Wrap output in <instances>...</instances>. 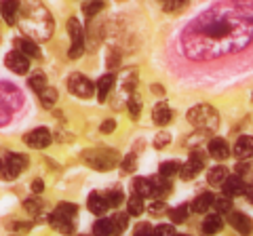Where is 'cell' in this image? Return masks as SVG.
I'll return each instance as SVG.
<instances>
[{"label": "cell", "mask_w": 253, "mask_h": 236, "mask_svg": "<svg viewBox=\"0 0 253 236\" xmlns=\"http://www.w3.org/2000/svg\"><path fill=\"white\" fill-rule=\"evenodd\" d=\"M194 34L201 36L203 40H211V42H228L230 40L232 49H241L249 42L251 38V30L239 26L236 17L228 13H215L209 11L201 15V19L192 26Z\"/></svg>", "instance_id": "1"}, {"label": "cell", "mask_w": 253, "mask_h": 236, "mask_svg": "<svg viewBox=\"0 0 253 236\" xmlns=\"http://www.w3.org/2000/svg\"><path fill=\"white\" fill-rule=\"evenodd\" d=\"M188 122L203 131H215L219 127V114L215 108L201 104V106H194L188 110Z\"/></svg>", "instance_id": "2"}, {"label": "cell", "mask_w": 253, "mask_h": 236, "mask_svg": "<svg viewBox=\"0 0 253 236\" xmlns=\"http://www.w3.org/2000/svg\"><path fill=\"white\" fill-rule=\"evenodd\" d=\"M83 160L95 171H110L118 164L121 156L114 150H86L83 154Z\"/></svg>", "instance_id": "3"}, {"label": "cell", "mask_w": 253, "mask_h": 236, "mask_svg": "<svg viewBox=\"0 0 253 236\" xmlns=\"http://www.w3.org/2000/svg\"><path fill=\"white\" fill-rule=\"evenodd\" d=\"M28 167V158L23 154H4V158H0V177L2 179H15L19 173Z\"/></svg>", "instance_id": "4"}, {"label": "cell", "mask_w": 253, "mask_h": 236, "mask_svg": "<svg viewBox=\"0 0 253 236\" xmlns=\"http://www.w3.org/2000/svg\"><path fill=\"white\" fill-rule=\"evenodd\" d=\"M68 32H70V38H72V46H70L68 55H70V59H78L84 51V32L76 17L68 19Z\"/></svg>", "instance_id": "5"}, {"label": "cell", "mask_w": 253, "mask_h": 236, "mask_svg": "<svg viewBox=\"0 0 253 236\" xmlns=\"http://www.w3.org/2000/svg\"><path fill=\"white\" fill-rule=\"evenodd\" d=\"M203 167H205V154L201 150H192V152H190L188 162L181 164L179 177L184 179V182H188V179H194L203 171Z\"/></svg>", "instance_id": "6"}, {"label": "cell", "mask_w": 253, "mask_h": 236, "mask_svg": "<svg viewBox=\"0 0 253 236\" xmlns=\"http://www.w3.org/2000/svg\"><path fill=\"white\" fill-rule=\"evenodd\" d=\"M68 89H70V93H74L76 97L86 99L95 93V84L84 74H72L68 78Z\"/></svg>", "instance_id": "7"}, {"label": "cell", "mask_w": 253, "mask_h": 236, "mask_svg": "<svg viewBox=\"0 0 253 236\" xmlns=\"http://www.w3.org/2000/svg\"><path fill=\"white\" fill-rule=\"evenodd\" d=\"M51 139H53V137H51V131H49V129H44V127L30 131L28 135L23 137V141H26V146L36 148V150H44V148L51 144Z\"/></svg>", "instance_id": "8"}, {"label": "cell", "mask_w": 253, "mask_h": 236, "mask_svg": "<svg viewBox=\"0 0 253 236\" xmlns=\"http://www.w3.org/2000/svg\"><path fill=\"white\" fill-rule=\"evenodd\" d=\"M4 64L15 74H28V70H30V57H26V55L19 53V51H13V53L6 55Z\"/></svg>", "instance_id": "9"}, {"label": "cell", "mask_w": 253, "mask_h": 236, "mask_svg": "<svg viewBox=\"0 0 253 236\" xmlns=\"http://www.w3.org/2000/svg\"><path fill=\"white\" fill-rule=\"evenodd\" d=\"M228 222H230V226L239 234H243V236H251L253 234V222L249 219V215L241 213V211H230V217H228Z\"/></svg>", "instance_id": "10"}, {"label": "cell", "mask_w": 253, "mask_h": 236, "mask_svg": "<svg viewBox=\"0 0 253 236\" xmlns=\"http://www.w3.org/2000/svg\"><path fill=\"white\" fill-rule=\"evenodd\" d=\"M221 190H224L226 196H241L247 192V184L243 182V177L241 175H230V177H226L224 179V184H221Z\"/></svg>", "instance_id": "11"}, {"label": "cell", "mask_w": 253, "mask_h": 236, "mask_svg": "<svg viewBox=\"0 0 253 236\" xmlns=\"http://www.w3.org/2000/svg\"><path fill=\"white\" fill-rule=\"evenodd\" d=\"M234 156L239 160H249L251 156H253V137L251 135H243L236 139V144H234Z\"/></svg>", "instance_id": "12"}, {"label": "cell", "mask_w": 253, "mask_h": 236, "mask_svg": "<svg viewBox=\"0 0 253 236\" xmlns=\"http://www.w3.org/2000/svg\"><path fill=\"white\" fill-rule=\"evenodd\" d=\"M209 156L215 160H226L228 156H230V148H228V141L221 139V137H213L209 141Z\"/></svg>", "instance_id": "13"}, {"label": "cell", "mask_w": 253, "mask_h": 236, "mask_svg": "<svg viewBox=\"0 0 253 236\" xmlns=\"http://www.w3.org/2000/svg\"><path fill=\"white\" fill-rule=\"evenodd\" d=\"M49 224L61 234H72L74 232V217H63V215L53 211L51 217H49Z\"/></svg>", "instance_id": "14"}, {"label": "cell", "mask_w": 253, "mask_h": 236, "mask_svg": "<svg viewBox=\"0 0 253 236\" xmlns=\"http://www.w3.org/2000/svg\"><path fill=\"white\" fill-rule=\"evenodd\" d=\"M86 207H89V211L93 215H97L101 217L108 211V200H106V196L104 194H99V192H91L89 194V200H86Z\"/></svg>", "instance_id": "15"}, {"label": "cell", "mask_w": 253, "mask_h": 236, "mask_svg": "<svg viewBox=\"0 0 253 236\" xmlns=\"http://www.w3.org/2000/svg\"><path fill=\"white\" fill-rule=\"evenodd\" d=\"M0 11H2V17H4L6 26H15V23H17V13H19V2L17 0H2Z\"/></svg>", "instance_id": "16"}, {"label": "cell", "mask_w": 253, "mask_h": 236, "mask_svg": "<svg viewBox=\"0 0 253 236\" xmlns=\"http://www.w3.org/2000/svg\"><path fill=\"white\" fill-rule=\"evenodd\" d=\"M152 118H154V122L158 124V127H165V124L171 122L173 112H171V108L165 104V101H158V104L154 106V110H152Z\"/></svg>", "instance_id": "17"}, {"label": "cell", "mask_w": 253, "mask_h": 236, "mask_svg": "<svg viewBox=\"0 0 253 236\" xmlns=\"http://www.w3.org/2000/svg\"><path fill=\"white\" fill-rule=\"evenodd\" d=\"M15 49L19 53H23L26 57H41V49H38V44L34 40H30V38H17L15 40Z\"/></svg>", "instance_id": "18"}, {"label": "cell", "mask_w": 253, "mask_h": 236, "mask_svg": "<svg viewBox=\"0 0 253 236\" xmlns=\"http://www.w3.org/2000/svg\"><path fill=\"white\" fill-rule=\"evenodd\" d=\"M221 228H224V219H221L219 213H213V215H207V217H205V222H203V226H201V230H203V234L211 236V234H217Z\"/></svg>", "instance_id": "19"}, {"label": "cell", "mask_w": 253, "mask_h": 236, "mask_svg": "<svg viewBox=\"0 0 253 236\" xmlns=\"http://www.w3.org/2000/svg\"><path fill=\"white\" fill-rule=\"evenodd\" d=\"M213 200H215V196H213L211 192H203V194H199V196L194 198V202H192V207H190V211H194V213H205V211H209V209H211Z\"/></svg>", "instance_id": "20"}, {"label": "cell", "mask_w": 253, "mask_h": 236, "mask_svg": "<svg viewBox=\"0 0 253 236\" xmlns=\"http://www.w3.org/2000/svg\"><path fill=\"white\" fill-rule=\"evenodd\" d=\"M133 194L141 196V198H148V196H152V182L146 177H135L133 179Z\"/></svg>", "instance_id": "21"}, {"label": "cell", "mask_w": 253, "mask_h": 236, "mask_svg": "<svg viewBox=\"0 0 253 236\" xmlns=\"http://www.w3.org/2000/svg\"><path fill=\"white\" fill-rule=\"evenodd\" d=\"M112 86H114V74H106V76H101V78H99L97 84H95L99 101H104V99L108 97V93L112 91Z\"/></svg>", "instance_id": "22"}, {"label": "cell", "mask_w": 253, "mask_h": 236, "mask_svg": "<svg viewBox=\"0 0 253 236\" xmlns=\"http://www.w3.org/2000/svg\"><path fill=\"white\" fill-rule=\"evenodd\" d=\"M150 182H152V196H156V198H163L165 194L171 192V182L169 179L154 177V179H150Z\"/></svg>", "instance_id": "23"}, {"label": "cell", "mask_w": 253, "mask_h": 236, "mask_svg": "<svg viewBox=\"0 0 253 236\" xmlns=\"http://www.w3.org/2000/svg\"><path fill=\"white\" fill-rule=\"evenodd\" d=\"M114 226L112 219H97L93 226V236H114Z\"/></svg>", "instance_id": "24"}, {"label": "cell", "mask_w": 253, "mask_h": 236, "mask_svg": "<svg viewBox=\"0 0 253 236\" xmlns=\"http://www.w3.org/2000/svg\"><path fill=\"white\" fill-rule=\"evenodd\" d=\"M226 177H228V169H226V167H221V164H217V167H213V169L209 171L207 182H209L211 186H221Z\"/></svg>", "instance_id": "25"}, {"label": "cell", "mask_w": 253, "mask_h": 236, "mask_svg": "<svg viewBox=\"0 0 253 236\" xmlns=\"http://www.w3.org/2000/svg\"><path fill=\"white\" fill-rule=\"evenodd\" d=\"M179 169H181V164L177 160H167V162H163L161 167H158V173H161V177L171 179L173 175H177Z\"/></svg>", "instance_id": "26"}, {"label": "cell", "mask_w": 253, "mask_h": 236, "mask_svg": "<svg viewBox=\"0 0 253 236\" xmlns=\"http://www.w3.org/2000/svg\"><path fill=\"white\" fill-rule=\"evenodd\" d=\"M126 211H129V215H141L144 213V198L137 194H133L129 200H126Z\"/></svg>", "instance_id": "27"}, {"label": "cell", "mask_w": 253, "mask_h": 236, "mask_svg": "<svg viewBox=\"0 0 253 236\" xmlns=\"http://www.w3.org/2000/svg\"><path fill=\"white\" fill-rule=\"evenodd\" d=\"M28 84H30V89L34 93H41L42 89H46V76L42 72H34L28 78Z\"/></svg>", "instance_id": "28"}, {"label": "cell", "mask_w": 253, "mask_h": 236, "mask_svg": "<svg viewBox=\"0 0 253 236\" xmlns=\"http://www.w3.org/2000/svg\"><path fill=\"white\" fill-rule=\"evenodd\" d=\"M38 97H41V104L44 108H53L55 101H57V91L51 89V86H46V89H42L41 93H38Z\"/></svg>", "instance_id": "29"}, {"label": "cell", "mask_w": 253, "mask_h": 236, "mask_svg": "<svg viewBox=\"0 0 253 236\" xmlns=\"http://www.w3.org/2000/svg\"><path fill=\"white\" fill-rule=\"evenodd\" d=\"M188 213H190V209L186 207V204H179V207L169 211V217H171L173 224H184L186 219H188Z\"/></svg>", "instance_id": "30"}, {"label": "cell", "mask_w": 253, "mask_h": 236, "mask_svg": "<svg viewBox=\"0 0 253 236\" xmlns=\"http://www.w3.org/2000/svg\"><path fill=\"white\" fill-rule=\"evenodd\" d=\"M213 207H215V211L219 215L221 213H230V211H232V198L224 194V196H219V198L213 200Z\"/></svg>", "instance_id": "31"}, {"label": "cell", "mask_w": 253, "mask_h": 236, "mask_svg": "<svg viewBox=\"0 0 253 236\" xmlns=\"http://www.w3.org/2000/svg\"><path fill=\"white\" fill-rule=\"evenodd\" d=\"M106 196V200H108V207H114V209H118L121 204L125 202V194H123V190H110L108 194H104Z\"/></svg>", "instance_id": "32"}, {"label": "cell", "mask_w": 253, "mask_h": 236, "mask_svg": "<svg viewBox=\"0 0 253 236\" xmlns=\"http://www.w3.org/2000/svg\"><path fill=\"white\" fill-rule=\"evenodd\" d=\"M23 207H26V211L30 215H41V211L44 209V202L41 200V198H28L26 202H23Z\"/></svg>", "instance_id": "33"}, {"label": "cell", "mask_w": 253, "mask_h": 236, "mask_svg": "<svg viewBox=\"0 0 253 236\" xmlns=\"http://www.w3.org/2000/svg\"><path fill=\"white\" fill-rule=\"evenodd\" d=\"M101 9H104V2H101V0H84V4H83V11H84V15H89V17L97 15Z\"/></svg>", "instance_id": "34"}, {"label": "cell", "mask_w": 253, "mask_h": 236, "mask_svg": "<svg viewBox=\"0 0 253 236\" xmlns=\"http://www.w3.org/2000/svg\"><path fill=\"white\" fill-rule=\"evenodd\" d=\"M110 219H112V226H114V232L116 234H121L125 228H126V224H129V215H125V213H118V215L110 217Z\"/></svg>", "instance_id": "35"}, {"label": "cell", "mask_w": 253, "mask_h": 236, "mask_svg": "<svg viewBox=\"0 0 253 236\" xmlns=\"http://www.w3.org/2000/svg\"><path fill=\"white\" fill-rule=\"evenodd\" d=\"M188 0H163V9L169 11V13H175V11H181L186 6Z\"/></svg>", "instance_id": "36"}, {"label": "cell", "mask_w": 253, "mask_h": 236, "mask_svg": "<svg viewBox=\"0 0 253 236\" xmlns=\"http://www.w3.org/2000/svg\"><path fill=\"white\" fill-rule=\"evenodd\" d=\"M126 106H129V112H131L133 118L139 116V112H141V99H139V95H131L129 101H126Z\"/></svg>", "instance_id": "37"}, {"label": "cell", "mask_w": 253, "mask_h": 236, "mask_svg": "<svg viewBox=\"0 0 253 236\" xmlns=\"http://www.w3.org/2000/svg\"><path fill=\"white\" fill-rule=\"evenodd\" d=\"M152 236H175V230H173V226H169V224H161L154 228Z\"/></svg>", "instance_id": "38"}, {"label": "cell", "mask_w": 253, "mask_h": 236, "mask_svg": "<svg viewBox=\"0 0 253 236\" xmlns=\"http://www.w3.org/2000/svg\"><path fill=\"white\" fill-rule=\"evenodd\" d=\"M135 164H137V160H135V154H126V156H125V160H123V169H125L126 173L135 171Z\"/></svg>", "instance_id": "39"}, {"label": "cell", "mask_w": 253, "mask_h": 236, "mask_svg": "<svg viewBox=\"0 0 253 236\" xmlns=\"http://www.w3.org/2000/svg\"><path fill=\"white\" fill-rule=\"evenodd\" d=\"M152 226L150 224H139L137 228H135V232H133V236H152Z\"/></svg>", "instance_id": "40"}, {"label": "cell", "mask_w": 253, "mask_h": 236, "mask_svg": "<svg viewBox=\"0 0 253 236\" xmlns=\"http://www.w3.org/2000/svg\"><path fill=\"white\" fill-rule=\"evenodd\" d=\"M171 141V135L169 133H158L156 139H154V148H165Z\"/></svg>", "instance_id": "41"}, {"label": "cell", "mask_w": 253, "mask_h": 236, "mask_svg": "<svg viewBox=\"0 0 253 236\" xmlns=\"http://www.w3.org/2000/svg\"><path fill=\"white\" fill-rule=\"evenodd\" d=\"M114 127H116V122L112 120V118H108L106 122H101V133H112Z\"/></svg>", "instance_id": "42"}, {"label": "cell", "mask_w": 253, "mask_h": 236, "mask_svg": "<svg viewBox=\"0 0 253 236\" xmlns=\"http://www.w3.org/2000/svg\"><path fill=\"white\" fill-rule=\"evenodd\" d=\"M30 188H32V192L41 194V192L44 190V184H42V179H34V182H32V184H30Z\"/></svg>", "instance_id": "43"}, {"label": "cell", "mask_w": 253, "mask_h": 236, "mask_svg": "<svg viewBox=\"0 0 253 236\" xmlns=\"http://www.w3.org/2000/svg\"><path fill=\"white\" fill-rule=\"evenodd\" d=\"M249 171V164L247 162H239V164H236V175H245V173H247Z\"/></svg>", "instance_id": "44"}, {"label": "cell", "mask_w": 253, "mask_h": 236, "mask_svg": "<svg viewBox=\"0 0 253 236\" xmlns=\"http://www.w3.org/2000/svg\"><path fill=\"white\" fill-rule=\"evenodd\" d=\"M245 194H247V196H249V198L253 200V184H251V186L247 188V192H245Z\"/></svg>", "instance_id": "45"}, {"label": "cell", "mask_w": 253, "mask_h": 236, "mask_svg": "<svg viewBox=\"0 0 253 236\" xmlns=\"http://www.w3.org/2000/svg\"><path fill=\"white\" fill-rule=\"evenodd\" d=\"M175 236H188V234H175Z\"/></svg>", "instance_id": "46"}]
</instances>
